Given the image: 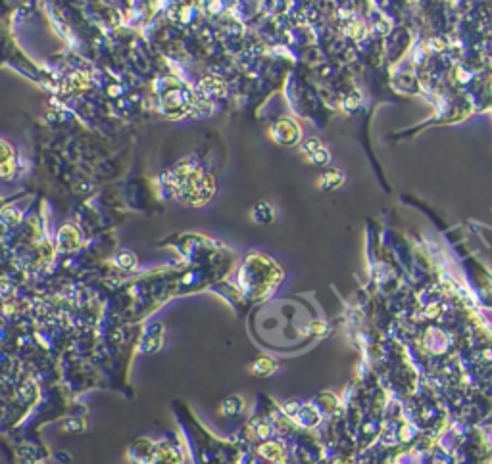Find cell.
I'll list each match as a JSON object with an SVG mask.
<instances>
[{
  "label": "cell",
  "instance_id": "6da1fadb",
  "mask_svg": "<svg viewBox=\"0 0 492 464\" xmlns=\"http://www.w3.org/2000/svg\"><path fill=\"white\" fill-rule=\"evenodd\" d=\"M150 464H179V455L173 447H169L167 443H162V445L154 447Z\"/></svg>",
  "mask_w": 492,
  "mask_h": 464
},
{
  "label": "cell",
  "instance_id": "7a4b0ae2",
  "mask_svg": "<svg viewBox=\"0 0 492 464\" xmlns=\"http://www.w3.org/2000/svg\"><path fill=\"white\" fill-rule=\"evenodd\" d=\"M250 371L254 372V374H258V376H269L271 372L275 371V363L271 359H267V357H262V359H258L250 367Z\"/></svg>",
  "mask_w": 492,
  "mask_h": 464
},
{
  "label": "cell",
  "instance_id": "3957f363",
  "mask_svg": "<svg viewBox=\"0 0 492 464\" xmlns=\"http://www.w3.org/2000/svg\"><path fill=\"white\" fill-rule=\"evenodd\" d=\"M342 173H338V171H331V173H327V175H323L321 177V186L323 188H327V190H331V188H336L338 185H342Z\"/></svg>",
  "mask_w": 492,
  "mask_h": 464
},
{
  "label": "cell",
  "instance_id": "277c9868",
  "mask_svg": "<svg viewBox=\"0 0 492 464\" xmlns=\"http://www.w3.org/2000/svg\"><path fill=\"white\" fill-rule=\"evenodd\" d=\"M260 451H262L267 459H271V461H283V449H281L279 445H275V443L263 445Z\"/></svg>",
  "mask_w": 492,
  "mask_h": 464
}]
</instances>
